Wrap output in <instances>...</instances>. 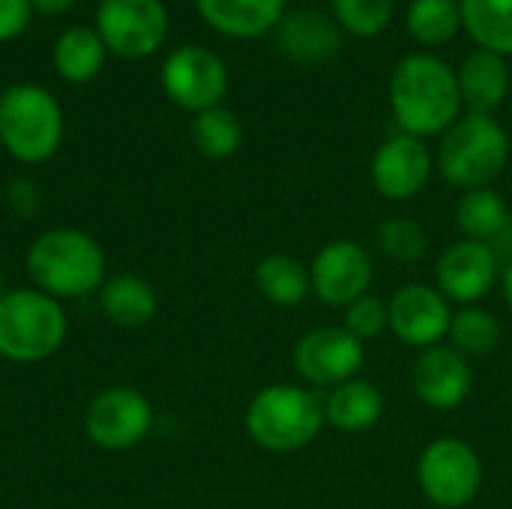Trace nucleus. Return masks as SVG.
I'll use <instances>...</instances> for the list:
<instances>
[{
  "instance_id": "obj_1",
  "label": "nucleus",
  "mask_w": 512,
  "mask_h": 509,
  "mask_svg": "<svg viewBox=\"0 0 512 509\" xmlns=\"http://www.w3.org/2000/svg\"><path fill=\"white\" fill-rule=\"evenodd\" d=\"M390 108L405 135L420 141L444 135L462 117L456 69L435 54H408L390 78Z\"/></svg>"
},
{
  "instance_id": "obj_2",
  "label": "nucleus",
  "mask_w": 512,
  "mask_h": 509,
  "mask_svg": "<svg viewBox=\"0 0 512 509\" xmlns=\"http://www.w3.org/2000/svg\"><path fill=\"white\" fill-rule=\"evenodd\" d=\"M27 273L36 291L54 300H78L102 288L105 252L78 228H51L30 243Z\"/></svg>"
},
{
  "instance_id": "obj_3",
  "label": "nucleus",
  "mask_w": 512,
  "mask_h": 509,
  "mask_svg": "<svg viewBox=\"0 0 512 509\" xmlns=\"http://www.w3.org/2000/svg\"><path fill=\"white\" fill-rule=\"evenodd\" d=\"M243 423L246 435L261 450L297 453L306 450L327 426L324 399L312 387L270 384L252 396Z\"/></svg>"
},
{
  "instance_id": "obj_4",
  "label": "nucleus",
  "mask_w": 512,
  "mask_h": 509,
  "mask_svg": "<svg viewBox=\"0 0 512 509\" xmlns=\"http://www.w3.org/2000/svg\"><path fill=\"white\" fill-rule=\"evenodd\" d=\"M510 162V135L492 114H462L444 135L438 150L441 177L462 189H483L501 177Z\"/></svg>"
},
{
  "instance_id": "obj_5",
  "label": "nucleus",
  "mask_w": 512,
  "mask_h": 509,
  "mask_svg": "<svg viewBox=\"0 0 512 509\" xmlns=\"http://www.w3.org/2000/svg\"><path fill=\"white\" fill-rule=\"evenodd\" d=\"M66 312L60 300L15 288L0 294V357L12 363H42L66 342Z\"/></svg>"
},
{
  "instance_id": "obj_6",
  "label": "nucleus",
  "mask_w": 512,
  "mask_h": 509,
  "mask_svg": "<svg viewBox=\"0 0 512 509\" xmlns=\"http://www.w3.org/2000/svg\"><path fill=\"white\" fill-rule=\"evenodd\" d=\"M63 141V111L39 84H12L0 93V144L12 159L39 165Z\"/></svg>"
},
{
  "instance_id": "obj_7",
  "label": "nucleus",
  "mask_w": 512,
  "mask_h": 509,
  "mask_svg": "<svg viewBox=\"0 0 512 509\" xmlns=\"http://www.w3.org/2000/svg\"><path fill=\"white\" fill-rule=\"evenodd\" d=\"M417 486L438 509L471 507L483 489L480 453L462 438H438L417 459Z\"/></svg>"
},
{
  "instance_id": "obj_8",
  "label": "nucleus",
  "mask_w": 512,
  "mask_h": 509,
  "mask_svg": "<svg viewBox=\"0 0 512 509\" xmlns=\"http://www.w3.org/2000/svg\"><path fill=\"white\" fill-rule=\"evenodd\" d=\"M96 33L117 57H150L168 36V9L162 0H99Z\"/></svg>"
},
{
  "instance_id": "obj_9",
  "label": "nucleus",
  "mask_w": 512,
  "mask_h": 509,
  "mask_svg": "<svg viewBox=\"0 0 512 509\" xmlns=\"http://www.w3.org/2000/svg\"><path fill=\"white\" fill-rule=\"evenodd\" d=\"M165 96L192 114L222 105L228 93V69L222 57L204 45H183L168 54L162 66Z\"/></svg>"
},
{
  "instance_id": "obj_10",
  "label": "nucleus",
  "mask_w": 512,
  "mask_h": 509,
  "mask_svg": "<svg viewBox=\"0 0 512 509\" xmlns=\"http://www.w3.org/2000/svg\"><path fill=\"white\" fill-rule=\"evenodd\" d=\"M309 282L312 297H318L324 306L348 309L354 300L366 297L375 282L372 255L357 240H330L312 258Z\"/></svg>"
},
{
  "instance_id": "obj_11",
  "label": "nucleus",
  "mask_w": 512,
  "mask_h": 509,
  "mask_svg": "<svg viewBox=\"0 0 512 509\" xmlns=\"http://www.w3.org/2000/svg\"><path fill=\"white\" fill-rule=\"evenodd\" d=\"M294 372L309 387H339L366 363V345L357 342L345 327H315L303 333L294 345Z\"/></svg>"
},
{
  "instance_id": "obj_12",
  "label": "nucleus",
  "mask_w": 512,
  "mask_h": 509,
  "mask_svg": "<svg viewBox=\"0 0 512 509\" xmlns=\"http://www.w3.org/2000/svg\"><path fill=\"white\" fill-rule=\"evenodd\" d=\"M153 408L135 387H108L84 411V432L102 450H129L150 435Z\"/></svg>"
},
{
  "instance_id": "obj_13",
  "label": "nucleus",
  "mask_w": 512,
  "mask_h": 509,
  "mask_svg": "<svg viewBox=\"0 0 512 509\" xmlns=\"http://www.w3.org/2000/svg\"><path fill=\"white\" fill-rule=\"evenodd\" d=\"M387 309H390V330L402 345L417 351L444 345L450 333L453 309L450 300L435 285L408 282L393 294Z\"/></svg>"
},
{
  "instance_id": "obj_14",
  "label": "nucleus",
  "mask_w": 512,
  "mask_h": 509,
  "mask_svg": "<svg viewBox=\"0 0 512 509\" xmlns=\"http://www.w3.org/2000/svg\"><path fill=\"white\" fill-rule=\"evenodd\" d=\"M501 279V261L486 243L456 240L435 261V288L459 306H477Z\"/></svg>"
},
{
  "instance_id": "obj_15",
  "label": "nucleus",
  "mask_w": 512,
  "mask_h": 509,
  "mask_svg": "<svg viewBox=\"0 0 512 509\" xmlns=\"http://www.w3.org/2000/svg\"><path fill=\"white\" fill-rule=\"evenodd\" d=\"M372 186L390 201L417 198L432 177V153L414 135H390L372 156Z\"/></svg>"
},
{
  "instance_id": "obj_16",
  "label": "nucleus",
  "mask_w": 512,
  "mask_h": 509,
  "mask_svg": "<svg viewBox=\"0 0 512 509\" xmlns=\"http://www.w3.org/2000/svg\"><path fill=\"white\" fill-rule=\"evenodd\" d=\"M471 387V363L453 345H435L420 351L411 369V390L432 411H456L471 396Z\"/></svg>"
},
{
  "instance_id": "obj_17",
  "label": "nucleus",
  "mask_w": 512,
  "mask_h": 509,
  "mask_svg": "<svg viewBox=\"0 0 512 509\" xmlns=\"http://www.w3.org/2000/svg\"><path fill=\"white\" fill-rule=\"evenodd\" d=\"M279 48L291 63L321 66L342 51V27L318 9H297L279 21Z\"/></svg>"
},
{
  "instance_id": "obj_18",
  "label": "nucleus",
  "mask_w": 512,
  "mask_h": 509,
  "mask_svg": "<svg viewBox=\"0 0 512 509\" xmlns=\"http://www.w3.org/2000/svg\"><path fill=\"white\" fill-rule=\"evenodd\" d=\"M456 81H459L462 105H468L474 114H492L510 96V63L504 54L477 48L456 69Z\"/></svg>"
},
{
  "instance_id": "obj_19",
  "label": "nucleus",
  "mask_w": 512,
  "mask_h": 509,
  "mask_svg": "<svg viewBox=\"0 0 512 509\" xmlns=\"http://www.w3.org/2000/svg\"><path fill=\"white\" fill-rule=\"evenodd\" d=\"M381 417H384V393L372 381L351 378L324 396V420L336 432L363 435L375 429Z\"/></svg>"
},
{
  "instance_id": "obj_20",
  "label": "nucleus",
  "mask_w": 512,
  "mask_h": 509,
  "mask_svg": "<svg viewBox=\"0 0 512 509\" xmlns=\"http://www.w3.org/2000/svg\"><path fill=\"white\" fill-rule=\"evenodd\" d=\"M288 0H195L201 18L234 39H252L273 30L285 15Z\"/></svg>"
},
{
  "instance_id": "obj_21",
  "label": "nucleus",
  "mask_w": 512,
  "mask_h": 509,
  "mask_svg": "<svg viewBox=\"0 0 512 509\" xmlns=\"http://www.w3.org/2000/svg\"><path fill=\"white\" fill-rule=\"evenodd\" d=\"M99 306L105 312V318L123 330H138L147 327L156 312H159V297L156 288L135 276V273H120L108 282H102L99 288Z\"/></svg>"
},
{
  "instance_id": "obj_22",
  "label": "nucleus",
  "mask_w": 512,
  "mask_h": 509,
  "mask_svg": "<svg viewBox=\"0 0 512 509\" xmlns=\"http://www.w3.org/2000/svg\"><path fill=\"white\" fill-rule=\"evenodd\" d=\"M255 288L273 306H282V309L300 306L312 294L309 267L300 258L285 255V252L264 255L255 264Z\"/></svg>"
},
{
  "instance_id": "obj_23",
  "label": "nucleus",
  "mask_w": 512,
  "mask_h": 509,
  "mask_svg": "<svg viewBox=\"0 0 512 509\" xmlns=\"http://www.w3.org/2000/svg\"><path fill=\"white\" fill-rule=\"evenodd\" d=\"M510 222V210L492 186L471 189L456 204V228L462 231V240L492 246L507 231Z\"/></svg>"
},
{
  "instance_id": "obj_24",
  "label": "nucleus",
  "mask_w": 512,
  "mask_h": 509,
  "mask_svg": "<svg viewBox=\"0 0 512 509\" xmlns=\"http://www.w3.org/2000/svg\"><path fill=\"white\" fill-rule=\"evenodd\" d=\"M105 42L90 27H69L54 45V69L69 84H84L99 75L105 63Z\"/></svg>"
},
{
  "instance_id": "obj_25",
  "label": "nucleus",
  "mask_w": 512,
  "mask_h": 509,
  "mask_svg": "<svg viewBox=\"0 0 512 509\" xmlns=\"http://www.w3.org/2000/svg\"><path fill=\"white\" fill-rule=\"evenodd\" d=\"M468 36L495 54H512V0H459Z\"/></svg>"
},
{
  "instance_id": "obj_26",
  "label": "nucleus",
  "mask_w": 512,
  "mask_h": 509,
  "mask_svg": "<svg viewBox=\"0 0 512 509\" xmlns=\"http://www.w3.org/2000/svg\"><path fill=\"white\" fill-rule=\"evenodd\" d=\"M447 339L462 357L477 360V357H489L498 351L504 339V327L492 312L480 306H462L459 312H453Z\"/></svg>"
},
{
  "instance_id": "obj_27",
  "label": "nucleus",
  "mask_w": 512,
  "mask_h": 509,
  "mask_svg": "<svg viewBox=\"0 0 512 509\" xmlns=\"http://www.w3.org/2000/svg\"><path fill=\"white\" fill-rule=\"evenodd\" d=\"M405 27L420 45H447L462 30V6L459 0H411Z\"/></svg>"
},
{
  "instance_id": "obj_28",
  "label": "nucleus",
  "mask_w": 512,
  "mask_h": 509,
  "mask_svg": "<svg viewBox=\"0 0 512 509\" xmlns=\"http://www.w3.org/2000/svg\"><path fill=\"white\" fill-rule=\"evenodd\" d=\"M189 132H192L195 150L207 159H228L243 144V123L225 105H216V108L195 114Z\"/></svg>"
},
{
  "instance_id": "obj_29",
  "label": "nucleus",
  "mask_w": 512,
  "mask_h": 509,
  "mask_svg": "<svg viewBox=\"0 0 512 509\" xmlns=\"http://www.w3.org/2000/svg\"><path fill=\"white\" fill-rule=\"evenodd\" d=\"M396 0H330L333 21L342 27V33L372 39L387 30L393 21Z\"/></svg>"
},
{
  "instance_id": "obj_30",
  "label": "nucleus",
  "mask_w": 512,
  "mask_h": 509,
  "mask_svg": "<svg viewBox=\"0 0 512 509\" xmlns=\"http://www.w3.org/2000/svg\"><path fill=\"white\" fill-rule=\"evenodd\" d=\"M378 243H381V252L387 258H393L399 264H417V261L426 258L432 240H429V231L417 219L396 216V219L381 222Z\"/></svg>"
},
{
  "instance_id": "obj_31",
  "label": "nucleus",
  "mask_w": 512,
  "mask_h": 509,
  "mask_svg": "<svg viewBox=\"0 0 512 509\" xmlns=\"http://www.w3.org/2000/svg\"><path fill=\"white\" fill-rule=\"evenodd\" d=\"M357 342H375L384 330H390V309L384 300L366 294L360 300H354L345 309V324H342Z\"/></svg>"
},
{
  "instance_id": "obj_32",
  "label": "nucleus",
  "mask_w": 512,
  "mask_h": 509,
  "mask_svg": "<svg viewBox=\"0 0 512 509\" xmlns=\"http://www.w3.org/2000/svg\"><path fill=\"white\" fill-rule=\"evenodd\" d=\"M30 15H33L30 0H0V42H9L18 33H24Z\"/></svg>"
},
{
  "instance_id": "obj_33",
  "label": "nucleus",
  "mask_w": 512,
  "mask_h": 509,
  "mask_svg": "<svg viewBox=\"0 0 512 509\" xmlns=\"http://www.w3.org/2000/svg\"><path fill=\"white\" fill-rule=\"evenodd\" d=\"M78 0H30L33 12H42V15H63L75 6Z\"/></svg>"
},
{
  "instance_id": "obj_34",
  "label": "nucleus",
  "mask_w": 512,
  "mask_h": 509,
  "mask_svg": "<svg viewBox=\"0 0 512 509\" xmlns=\"http://www.w3.org/2000/svg\"><path fill=\"white\" fill-rule=\"evenodd\" d=\"M501 291H504V303L510 306L512 312V264H507V267L501 270Z\"/></svg>"
}]
</instances>
